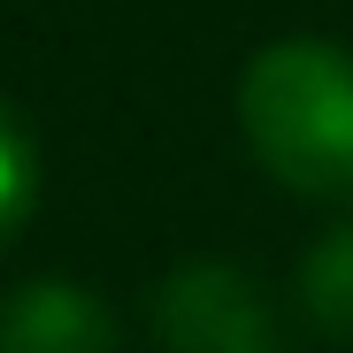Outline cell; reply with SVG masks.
<instances>
[{
    "label": "cell",
    "instance_id": "5",
    "mask_svg": "<svg viewBox=\"0 0 353 353\" xmlns=\"http://www.w3.org/2000/svg\"><path fill=\"white\" fill-rule=\"evenodd\" d=\"M31 200H39V146H31V131H23V115L0 100V246L23 230Z\"/></svg>",
    "mask_w": 353,
    "mask_h": 353
},
{
    "label": "cell",
    "instance_id": "3",
    "mask_svg": "<svg viewBox=\"0 0 353 353\" xmlns=\"http://www.w3.org/2000/svg\"><path fill=\"white\" fill-rule=\"evenodd\" d=\"M0 353H115V330L85 284L46 276L0 307Z\"/></svg>",
    "mask_w": 353,
    "mask_h": 353
},
{
    "label": "cell",
    "instance_id": "4",
    "mask_svg": "<svg viewBox=\"0 0 353 353\" xmlns=\"http://www.w3.org/2000/svg\"><path fill=\"white\" fill-rule=\"evenodd\" d=\"M307 315L330 330V338H353V223L330 230V239L307 254Z\"/></svg>",
    "mask_w": 353,
    "mask_h": 353
},
{
    "label": "cell",
    "instance_id": "2",
    "mask_svg": "<svg viewBox=\"0 0 353 353\" xmlns=\"http://www.w3.org/2000/svg\"><path fill=\"white\" fill-rule=\"evenodd\" d=\"M161 353H269V307L246 269L192 261L161 284L154 300Z\"/></svg>",
    "mask_w": 353,
    "mask_h": 353
},
{
    "label": "cell",
    "instance_id": "1",
    "mask_svg": "<svg viewBox=\"0 0 353 353\" xmlns=\"http://www.w3.org/2000/svg\"><path fill=\"white\" fill-rule=\"evenodd\" d=\"M239 131L292 192H353V54L330 39H276L239 77Z\"/></svg>",
    "mask_w": 353,
    "mask_h": 353
}]
</instances>
